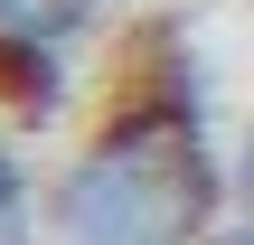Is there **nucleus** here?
I'll list each match as a JSON object with an SVG mask.
<instances>
[{
  "mask_svg": "<svg viewBox=\"0 0 254 245\" xmlns=\"http://www.w3.org/2000/svg\"><path fill=\"white\" fill-rule=\"evenodd\" d=\"M57 104H66V38L0 28V113H19V123H47Z\"/></svg>",
  "mask_w": 254,
  "mask_h": 245,
  "instance_id": "f03ea898",
  "label": "nucleus"
},
{
  "mask_svg": "<svg viewBox=\"0 0 254 245\" xmlns=\"http://www.w3.org/2000/svg\"><path fill=\"white\" fill-rule=\"evenodd\" d=\"M226 179H236V208H254V123L236 132V151H226Z\"/></svg>",
  "mask_w": 254,
  "mask_h": 245,
  "instance_id": "39448f33",
  "label": "nucleus"
},
{
  "mask_svg": "<svg viewBox=\"0 0 254 245\" xmlns=\"http://www.w3.org/2000/svg\"><path fill=\"white\" fill-rule=\"evenodd\" d=\"M226 161L207 142V104L198 76H160L141 94H123L94 142L57 170L47 189V227L57 245H207L226 227Z\"/></svg>",
  "mask_w": 254,
  "mask_h": 245,
  "instance_id": "f257e3e1",
  "label": "nucleus"
},
{
  "mask_svg": "<svg viewBox=\"0 0 254 245\" xmlns=\"http://www.w3.org/2000/svg\"><path fill=\"white\" fill-rule=\"evenodd\" d=\"M207 245H254V208H236V217H226V227H217Z\"/></svg>",
  "mask_w": 254,
  "mask_h": 245,
  "instance_id": "423d86ee",
  "label": "nucleus"
},
{
  "mask_svg": "<svg viewBox=\"0 0 254 245\" xmlns=\"http://www.w3.org/2000/svg\"><path fill=\"white\" fill-rule=\"evenodd\" d=\"M104 0H0V28H28V38H75Z\"/></svg>",
  "mask_w": 254,
  "mask_h": 245,
  "instance_id": "7ed1b4c3",
  "label": "nucleus"
},
{
  "mask_svg": "<svg viewBox=\"0 0 254 245\" xmlns=\"http://www.w3.org/2000/svg\"><path fill=\"white\" fill-rule=\"evenodd\" d=\"M28 227H38V189H28V161L0 142V245H28Z\"/></svg>",
  "mask_w": 254,
  "mask_h": 245,
  "instance_id": "20e7f679",
  "label": "nucleus"
}]
</instances>
